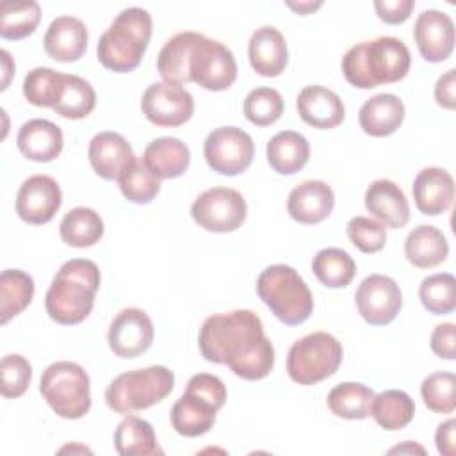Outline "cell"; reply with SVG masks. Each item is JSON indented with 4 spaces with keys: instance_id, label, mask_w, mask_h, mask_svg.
Instances as JSON below:
<instances>
[{
    "instance_id": "obj_9",
    "label": "cell",
    "mask_w": 456,
    "mask_h": 456,
    "mask_svg": "<svg viewBox=\"0 0 456 456\" xmlns=\"http://www.w3.org/2000/svg\"><path fill=\"white\" fill-rule=\"evenodd\" d=\"M342 356V344L333 335L314 331L290 346L287 374L299 385H315L338 370Z\"/></svg>"
},
{
    "instance_id": "obj_44",
    "label": "cell",
    "mask_w": 456,
    "mask_h": 456,
    "mask_svg": "<svg viewBox=\"0 0 456 456\" xmlns=\"http://www.w3.org/2000/svg\"><path fill=\"white\" fill-rule=\"evenodd\" d=\"M32 379V365L21 354H5L0 362V392L5 399L23 395Z\"/></svg>"
},
{
    "instance_id": "obj_32",
    "label": "cell",
    "mask_w": 456,
    "mask_h": 456,
    "mask_svg": "<svg viewBox=\"0 0 456 456\" xmlns=\"http://www.w3.org/2000/svg\"><path fill=\"white\" fill-rule=\"evenodd\" d=\"M94 105L96 93L93 86L78 75L62 73L57 100L52 107L53 112L66 119H82L93 112Z\"/></svg>"
},
{
    "instance_id": "obj_1",
    "label": "cell",
    "mask_w": 456,
    "mask_h": 456,
    "mask_svg": "<svg viewBox=\"0 0 456 456\" xmlns=\"http://www.w3.org/2000/svg\"><path fill=\"white\" fill-rule=\"evenodd\" d=\"M198 346L207 362L228 365L248 381L264 379L274 367V347L253 310L214 314L200 328Z\"/></svg>"
},
{
    "instance_id": "obj_27",
    "label": "cell",
    "mask_w": 456,
    "mask_h": 456,
    "mask_svg": "<svg viewBox=\"0 0 456 456\" xmlns=\"http://www.w3.org/2000/svg\"><path fill=\"white\" fill-rule=\"evenodd\" d=\"M142 162L159 180L178 178L191 164V151L178 137H159L144 148Z\"/></svg>"
},
{
    "instance_id": "obj_36",
    "label": "cell",
    "mask_w": 456,
    "mask_h": 456,
    "mask_svg": "<svg viewBox=\"0 0 456 456\" xmlns=\"http://www.w3.org/2000/svg\"><path fill=\"white\" fill-rule=\"evenodd\" d=\"M312 271L324 287L342 289L353 281L356 264L347 251L340 248H324L314 256Z\"/></svg>"
},
{
    "instance_id": "obj_28",
    "label": "cell",
    "mask_w": 456,
    "mask_h": 456,
    "mask_svg": "<svg viewBox=\"0 0 456 456\" xmlns=\"http://www.w3.org/2000/svg\"><path fill=\"white\" fill-rule=\"evenodd\" d=\"M449 244L445 235L431 224H419L404 240L406 260L419 269H431L445 262Z\"/></svg>"
},
{
    "instance_id": "obj_43",
    "label": "cell",
    "mask_w": 456,
    "mask_h": 456,
    "mask_svg": "<svg viewBox=\"0 0 456 456\" xmlns=\"http://www.w3.org/2000/svg\"><path fill=\"white\" fill-rule=\"evenodd\" d=\"M420 395L428 410L452 413L456 408V376L452 372H433L424 378Z\"/></svg>"
},
{
    "instance_id": "obj_17",
    "label": "cell",
    "mask_w": 456,
    "mask_h": 456,
    "mask_svg": "<svg viewBox=\"0 0 456 456\" xmlns=\"http://www.w3.org/2000/svg\"><path fill=\"white\" fill-rule=\"evenodd\" d=\"M413 37L424 61L442 62L454 48V23L444 11H422L415 20Z\"/></svg>"
},
{
    "instance_id": "obj_31",
    "label": "cell",
    "mask_w": 456,
    "mask_h": 456,
    "mask_svg": "<svg viewBox=\"0 0 456 456\" xmlns=\"http://www.w3.org/2000/svg\"><path fill=\"white\" fill-rule=\"evenodd\" d=\"M114 449L121 456H160L153 426L135 415H126L114 431Z\"/></svg>"
},
{
    "instance_id": "obj_30",
    "label": "cell",
    "mask_w": 456,
    "mask_h": 456,
    "mask_svg": "<svg viewBox=\"0 0 456 456\" xmlns=\"http://www.w3.org/2000/svg\"><path fill=\"white\" fill-rule=\"evenodd\" d=\"M196 37H198V32L194 30L178 32L173 37H169L160 48L157 57V69L166 84L182 86L191 82L189 61H191V52Z\"/></svg>"
},
{
    "instance_id": "obj_47",
    "label": "cell",
    "mask_w": 456,
    "mask_h": 456,
    "mask_svg": "<svg viewBox=\"0 0 456 456\" xmlns=\"http://www.w3.org/2000/svg\"><path fill=\"white\" fill-rule=\"evenodd\" d=\"M429 346L436 356L444 360H454L456 358V326L452 322H444L435 326Z\"/></svg>"
},
{
    "instance_id": "obj_18",
    "label": "cell",
    "mask_w": 456,
    "mask_h": 456,
    "mask_svg": "<svg viewBox=\"0 0 456 456\" xmlns=\"http://www.w3.org/2000/svg\"><path fill=\"white\" fill-rule=\"evenodd\" d=\"M93 171L103 180H118L135 160L130 142L118 132H98L87 150Z\"/></svg>"
},
{
    "instance_id": "obj_41",
    "label": "cell",
    "mask_w": 456,
    "mask_h": 456,
    "mask_svg": "<svg viewBox=\"0 0 456 456\" xmlns=\"http://www.w3.org/2000/svg\"><path fill=\"white\" fill-rule=\"evenodd\" d=\"M244 116L256 126H269L283 114V98L273 87H256L248 93L242 103Z\"/></svg>"
},
{
    "instance_id": "obj_49",
    "label": "cell",
    "mask_w": 456,
    "mask_h": 456,
    "mask_svg": "<svg viewBox=\"0 0 456 456\" xmlns=\"http://www.w3.org/2000/svg\"><path fill=\"white\" fill-rule=\"evenodd\" d=\"M454 429H456V420L449 419L444 424L438 426L435 433V442L436 449L444 456H454L456 452V440H454Z\"/></svg>"
},
{
    "instance_id": "obj_24",
    "label": "cell",
    "mask_w": 456,
    "mask_h": 456,
    "mask_svg": "<svg viewBox=\"0 0 456 456\" xmlns=\"http://www.w3.org/2000/svg\"><path fill=\"white\" fill-rule=\"evenodd\" d=\"M365 208L385 226L403 228L410 219V205L403 189L387 178L374 180L365 191Z\"/></svg>"
},
{
    "instance_id": "obj_12",
    "label": "cell",
    "mask_w": 456,
    "mask_h": 456,
    "mask_svg": "<svg viewBox=\"0 0 456 456\" xmlns=\"http://www.w3.org/2000/svg\"><path fill=\"white\" fill-rule=\"evenodd\" d=\"M203 153L210 169L219 175L235 176L251 166L255 142L242 128L219 126L207 135Z\"/></svg>"
},
{
    "instance_id": "obj_19",
    "label": "cell",
    "mask_w": 456,
    "mask_h": 456,
    "mask_svg": "<svg viewBox=\"0 0 456 456\" xmlns=\"http://www.w3.org/2000/svg\"><path fill=\"white\" fill-rule=\"evenodd\" d=\"M335 207L333 189L322 180H305L297 183L287 200L289 216L301 224L324 221Z\"/></svg>"
},
{
    "instance_id": "obj_29",
    "label": "cell",
    "mask_w": 456,
    "mask_h": 456,
    "mask_svg": "<svg viewBox=\"0 0 456 456\" xmlns=\"http://www.w3.org/2000/svg\"><path fill=\"white\" fill-rule=\"evenodd\" d=\"M267 162L278 175L301 171L310 159V144L305 135L294 130H281L267 142Z\"/></svg>"
},
{
    "instance_id": "obj_7",
    "label": "cell",
    "mask_w": 456,
    "mask_h": 456,
    "mask_svg": "<svg viewBox=\"0 0 456 456\" xmlns=\"http://www.w3.org/2000/svg\"><path fill=\"white\" fill-rule=\"evenodd\" d=\"M173 388V370L166 365H150L116 376L105 390V403L112 411L130 415L164 401Z\"/></svg>"
},
{
    "instance_id": "obj_42",
    "label": "cell",
    "mask_w": 456,
    "mask_h": 456,
    "mask_svg": "<svg viewBox=\"0 0 456 456\" xmlns=\"http://www.w3.org/2000/svg\"><path fill=\"white\" fill-rule=\"evenodd\" d=\"M62 73L52 68H34L25 75L23 80V96L28 103L36 107H53L57 93L61 87Z\"/></svg>"
},
{
    "instance_id": "obj_38",
    "label": "cell",
    "mask_w": 456,
    "mask_h": 456,
    "mask_svg": "<svg viewBox=\"0 0 456 456\" xmlns=\"http://www.w3.org/2000/svg\"><path fill=\"white\" fill-rule=\"evenodd\" d=\"M41 20V7L34 0H5L0 4V36L18 41L30 36Z\"/></svg>"
},
{
    "instance_id": "obj_45",
    "label": "cell",
    "mask_w": 456,
    "mask_h": 456,
    "mask_svg": "<svg viewBox=\"0 0 456 456\" xmlns=\"http://www.w3.org/2000/svg\"><path fill=\"white\" fill-rule=\"evenodd\" d=\"M347 237L358 248L362 253H378L385 248L387 242V230L385 224H381L376 219L356 216L349 219L347 226Z\"/></svg>"
},
{
    "instance_id": "obj_34",
    "label": "cell",
    "mask_w": 456,
    "mask_h": 456,
    "mask_svg": "<svg viewBox=\"0 0 456 456\" xmlns=\"http://www.w3.org/2000/svg\"><path fill=\"white\" fill-rule=\"evenodd\" d=\"M369 415H372L379 428L387 431H399L411 422L415 415V404L404 390L392 388L372 397Z\"/></svg>"
},
{
    "instance_id": "obj_3",
    "label": "cell",
    "mask_w": 456,
    "mask_h": 456,
    "mask_svg": "<svg viewBox=\"0 0 456 456\" xmlns=\"http://www.w3.org/2000/svg\"><path fill=\"white\" fill-rule=\"evenodd\" d=\"M98 289L100 269L93 260H68L61 265L46 290V314L59 324H78L91 314Z\"/></svg>"
},
{
    "instance_id": "obj_40",
    "label": "cell",
    "mask_w": 456,
    "mask_h": 456,
    "mask_svg": "<svg viewBox=\"0 0 456 456\" xmlns=\"http://www.w3.org/2000/svg\"><path fill=\"white\" fill-rule=\"evenodd\" d=\"M419 297L422 306L435 315L451 314L456 308V280L449 273H436L420 281Z\"/></svg>"
},
{
    "instance_id": "obj_13",
    "label": "cell",
    "mask_w": 456,
    "mask_h": 456,
    "mask_svg": "<svg viewBox=\"0 0 456 456\" xmlns=\"http://www.w3.org/2000/svg\"><path fill=\"white\" fill-rule=\"evenodd\" d=\"M354 301L358 314L370 326L390 324L403 306L399 285L385 274L365 276L354 292Z\"/></svg>"
},
{
    "instance_id": "obj_25",
    "label": "cell",
    "mask_w": 456,
    "mask_h": 456,
    "mask_svg": "<svg viewBox=\"0 0 456 456\" xmlns=\"http://www.w3.org/2000/svg\"><path fill=\"white\" fill-rule=\"evenodd\" d=\"M248 57L251 68L258 75L278 77L289 62V50L283 34L271 25L256 28L248 43Z\"/></svg>"
},
{
    "instance_id": "obj_22",
    "label": "cell",
    "mask_w": 456,
    "mask_h": 456,
    "mask_svg": "<svg viewBox=\"0 0 456 456\" xmlns=\"http://www.w3.org/2000/svg\"><path fill=\"white\" fill-rule=\"evenodd\" d=\"M20 153L34 162H50L57 159L64 146L62 130L48 119H28L16 135Z\"/></svg>"
},
{
    "instance_id": "obj_15",
    "label": "cell",
    "mask_w": 456,
    "mask_h": 456,
    "mask_svg": "<svg viewBox=\"0 0 456 456\" xmlns=\"http://www.w3.org/2000/svg\"><path fill=\"white\" fill-rule=\"evenodd\" d=\"M107 340L116 356L137 358L153 342V322L141 308H123L110 321Z\"/></svg>"
},
{
    "instance_id": "obj_48",
    "label": "cell",
    "mask_w": 456,
    "mask_h": 456,
    "mask_svg": "<svg viewBox=\"0 0 456 456\" xmlns=\"http://www.w3.org/2000/svg\"><path fill=\"white\" fill-rule=\"evenodd\" d=\"M454 89H456V78H454V69H447L438 80H436V86H435V100L440 107L444 109H454V103H456V94H454Z\"/></svg>"
},
{
    "instance_id": "obj_6",
    "label": "cell",
    "mask_w": 456,
    "mask_h": 456,
    "mask_svg": "<svg viewBox=\"0 0 456 456\" xmlns=\"http://www.w3.org/2000/svg\"><path fill=\"white\" fill-rule=\"evenodd\" d=\"M256 294L274 317L287 326H297L312 315V292L290 265L274 264L265 267L256 278Z\"/></svg>"
},
{
    "instance_id": "obj_23",
    "label": "cell",
    "mask_w": 456,
    "mask_h": 456,
    "mask_svg": "<svg viewBox=\"0 0 456 456\" xmlns=\"http://www.w3.org/2000/svg\"><path fill=\"white\" fill-rule=\"evenodd\" d=\"M415 207L426 216H438L451 208L454 200V180L442 167H424L411 185Z\"/></svg>"
},
{
    "instance_id": "obj_39",
    "label": "cell",
    "mask_w": 456,
    "mask_h": 456,
    "mask_svg": "<svg viewBox=\"0 0 456 456\" xmlns=\"http://www.w3.org/2000/svg\"><path fill=\"white\" fill-rule=\"evenodd\" d=\"M121 194L137 205L150 203L160 191V180L146 167L142 157L137 159L118 178Z\"/></svg>"
},
{
    "instance_id": "obj_35",
    "label": "cell",
    "mask_w": 456,
    "mask_h": 456,
    "mask_svg": "<svg viewBox=\"0 0 456 456\" xmlns=\"http://www.w3.org/2000/svg\"><path fill=\"white\" fill-rule=\"evenodd\" d=\"M34 297V280L21 269H5L0 274V324L20 315Z\"/></svg>"
},
{
    "instance_id": "obj_5",
    "label": "cell",
    "mask_w": 456,
    "mask_h": 456,
    "mask_svg": "<svg viewBox=\"0 0 456 456\" xmlns=\"http://www.w3.org/2000/svg\"><path fill=\"white\" fill-rule=\"evenodd\" d=\"M226 387L221 378L207 372L194 374L173 404L169 420L173 429L182 436H200L212 429L216 413L224 406Z\"/></svg>"
},
{
    "instance_id": "obj_46",
    "label": "cell",
    "mask_w": 456,
    "mask_h": 456,
    "mask_svg": "<svg viewBox=\"0 0 456 456\" xmlns=\"http://www.w3.org/2000/svg\"><path fill=\"white\" fill-rule=\"evenodd\" d=\"M415 7L413 0H374L376 14L388 25L404 23Z\"/></svg>"
},
{
    "instance_id": "obj_37",
    "label": "cell",
    "mask_w": 456,
    "mask_h": 456,
    "mask_svg": "<svg viewBox=\"0 0 456 456\" xmlns=\"http://www.w3.org/2000/svg\"><path fill=\"white\" fill-rule=\"evenodd\" d=\"M374 397L372 388L363 383L346 381L333 387L326 397L330 411L340 419L360 420L369 415V406Z\"/></svg>"
},
{
    "instance_id": "obj_33",
    "label": "cell",
    "mask_w": 456,
    "mask_h": 456,
    "mask_svg": "<svg viewBox=\"0 0 456 456\" xmlns=\"http://www.w3.org/2000/svg\"><path fill=\"white\" fill-rule=\"evenodd\" d=\"M105 232L103 219L89 207H75L68 210L59 224L62 242L71 248L94 246Z\"/></svg>"
},
{
    "instance_id": "obj_8",
    "label": "cell",
    "mask_w": 456,
    "mask_h": 456,
    "mask_svg": "<svg viewBox=\"0 0 456 456\" xmlns=\"http://www.w3.org/2000/svg\"><path fill=\"white\" fill-rule=\"evenodd\" d=\"M39 392L48 406L68 420L84 417L91 408L89 374L75 362L50 363L41 374Z\"/></svg>"
},
{
    "instance_id": "obj_16",
    "label": "cell",
    "mask_w": 456,
    "mask_h": 456,
    "mask_svg": "<svg viewBox=\"0 0 456 456\" xmlns=\"http://www.w3.org/2000/svg\"><path fill=\"white\" fill-rule=\"evenodd\" d=\"M61 203V185L48 175H32L18 189L16 214L28 224H45L53 219Z\"/></svg>"
},
{
    "instance_id": "obj_11",
    "label": "cell",
    "mask_w": 456,
    "mask_h": 456,
    "mask_svg": "<svg viewBox=\"0 0 456 456\" xmlns=\"http://www.w3.org/2000/svg\"><path fill=\"white\" fill-rule=\"evenodd\" d=\"M248 205L244 196L230 187H212L201 192L192 207L191 216L207 232H235L246 219Z\"/></svg>"
},
{
    "instance_id": "obj_10",
    "label": "cell",
    "mask_w": 456,
    "mask_h": 456,
    "mask_svg": "<svg viewBox=\"0 0 456 456\" xmlns=\"http://www.w3.org/2000/svg\"><path fill=\"white\" fill-rule=\"evenodd\" d=\"M189 78L207 91L228 89L237 78V62L232 50L221 41L198 32L189 61Z\"/></svg>"
},
{
    "instance_id": "obj_21",
    "label": "cell",
    "mask_w": 456,
    "mask_h": 456,
    "mask_svg": "<svg viewBox=\"0 0 456 456\" xmlns=\"http://www.w3.org/2000/svg\"><path fill=\"white\" fill-rule=\"evenodd\" d=\"M87 27L75 16H57L46 28L43 46L59 62L78 61L87 50Z\"/></svg>"
},
{
    "instance_id": "obj_52",
    "label": "cell",
    "mask_w": 456,
    "mask_h": 456,
    "mask_svg": "<svg viewBox=\"0 0 456 456\" xmlns=\"http://www.w3.org/2000/svg\"><path fill=\"white\" fill-rule=\"evenodd\" d=\"M403 451H410V452H411V451H417V452H420V454L424 452V449H422L420 445H413V447H411V442H406V447H394V449H390V452H403Z\"/></svg>"
},
{
    "instance_id": "obj_20",
    "label": "cell",
    "mask_w": 456,
    "mask_h": 456,
    "mask_svg": "<svg viewBox=\"0 0 456 456\" xmlns=\"http://www.w3.org/2000/svg\"><path fill=\"white\" fill-rule=\"evenodd\" d=\"M296 109L299 118L321 130H330L338 126L346 118V109L337 93L324 86H306L299 91L296 98Z\"/></svg>"
},
{
    "instance_id": "obj_50",
    "label": "cell",
    "mask_w": 456,
    "mask_h": 456,
    "mask_svg": "<svg viewBox=\"0 0 456 456\" xmlns=\"http://www.w3.org/2000/svg\"><path fill=\"white\" fill-rule=\"evenodd\" d=\"M0 57H2V71H4V78H2L0 89L4 91V89H7V86H9L11 75H12V71H14V62H12V59H11V55H9L7 50H0Z\"/></svg>"
},
{
    "instance_id": "obj_51",
    "label": "cell",
    "mask_w": 456,
    "mask_h": 456,
    "mask_svg": "<svg viewBox=\"0 0 456 456\" xmlns=\"http://www.w3.org/2000/svg\"><path fill=\"white\" fill-rule=\"evenodd\" d=\"M285 4L299 14H308V12H312V11H315L317 7L322 5V2H299V4L297 2H285Z\"/></svg>"
},
{
    "instance_id": "obj_14",
    "label": "cell",
    "mask_w": 456,
    "mask_h": 456,
    "mask_svg": "<svg viewBox=\"0 0 456 456\" xmlns=\"http://www.w3.org/2000/svg\"><path fill=\"white\" fill-rule=\"evenodd\" d=\"M141 110L155 126H180L192 118L194 100L182 86L155 82L142 93Z\"/></svg>"
},
{
    "instance_id": "obj_4",
    "label": "cell",
    "mask_w": 456,
    "mask_h": 456,
    "mask_svg": "<svg viewBox=\"0 0 456 456\" xmlns=\"http://www.w3.org/2000/svg\"><path fill=\"white\" fill-rule=\"evenodd\" d=\"M151 16L142 7L123 9L100 36L96 55L103 68L128 73L141 64L151 37Z\"/></svg>"
},
{
    "instance_id": "obj_26",
    "label": "cell",
    "mask_w": 456,
    "mask_h": 456,
    "mask_svg": "<svg viewBox=\"0 0 456 456\" xmlns=\"http://www.w3.org/2000/svg\"><path fill=\"white\" fill-rule=\"evenodd\" d=\"M404 119V103L392 93H379L365 100L358 110V123L370 137L394 134Z\"/></svg>"
},
{
    "instance_id": "obj_2",
    "label": "cell",
    "mask_w": 456,
    "mask_h": 456,
    "mask_svg": "<svg viewBox=\"0 0 456 456\" xmlns=\"http://www.w3.org/2000/svg\"><path fill=\"white\" fill-rule=\"evenodd\" d=\"M408 46L392 36L353 45L342 57L346 80L358 89H372L381 84L403 80L410 71Z\"/></svg>"
}]
</instances>
